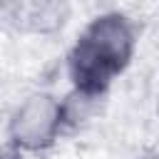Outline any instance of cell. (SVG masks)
I'll return each instance as SVG.
<instances>
[{
    "label": "cell",
    "instance_id": "2",
    "mask_svg": "<svg viewBox=\"0 0 159 159\" xmlns=\"http://www.w3.org/2000/svg\"><path fill=\"white\" fill-rule=\"evenodd\" d=\"M55 129V107L47 97H32L15 119V134L25 144L45 142Z\"/></svg>",
    "mask_w": 159,
    "mask_h": 159
},
{
    "label": "cell",
    "instance_id": "1",
    "mask_svg": "<svg viewBox=\"0 0 159 159\" xmlns=\"http://www.w3.org/2000/svg\"><path fill=\"white\" fill-rule=\"evenodd\" d=\"M132 47V32L124 25V17L107 15L89 25L84 37L77 45L72 67L77 82L87 89H99L112 72H117Z\"/></svg>",
    "mask_w": 159,
    "mask_h": 159
},
{
    "label": "cell",
    "instance_id": "3",
    "mask_svg": "<svg viewBox=\"0 0 159 159\" xmlns=\"http://www.w3.org/2000/svg\"><path fill=\"white\" fill-rule=\"evenodd\" d=\"M0 159H15V157H12V154H7L5 149H0Z\"/></svg>",
    "mask_w": 159,
    "mask_h": 159
}]
</instances>
